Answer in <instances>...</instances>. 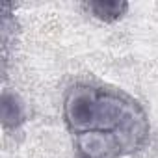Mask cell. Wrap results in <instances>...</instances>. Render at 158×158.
<instances>
[{
  "label": "cell",
  "instance_id": "cell-2",
  "mask_svg": "<svg viewBox=\"0 0 158 158\" xmlns=\"http://www.w3.org/2000/svg\"><path fill=\"white\" fill-rule=\"evenodd\" d=\"M84 6L93 17L104 23H114L121 19L128 10V2H125V0H91Z\"/></svg>",
  "mask_w": 158,
  "mask_h": 158
},
{
  "label": "cell",
  "instance_id": "cell-3",
  "mask_svg": "<svg viewBox=\"0 0 158 158\" xmlns=\"http://www.w3.org/2000/svg\"><path fill=\"white\" fill-rule=\"evenodd\" d=\"M0 117H2L4 128H17L24 121V106L21 99L8 89L0 99Z\"/></svg>",
  "mask_w": 158,
  "mask_h": 158
},
{
  "label": "cell",
  "instance_id": "cell-1",
  "mask_svg": "<svg viewBox=\"0 0 158 158\" xmlns=\"http://www.w3.org/2000/svg\"><path fill=\"white\" fill-rule=\"evenodd\" d=\"M63 119L80 158H121L149 136V119L127 93L95 84H74L63 99Z\"/></svg>",
  "mask_w": 158,
  "mask_h": 158
}]
</instances>
